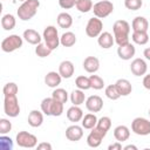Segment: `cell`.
I'll return each mask as SVG.
<instances>
[{"mask_svg":"<svg viewBox=\"0 0 150 150\" xmlns=\"http://www.w3.org/2000/svg\"><path fill=\"white\" fill-rule=\"evenodd\" d=\"M22 43H23V40L21 36L16 34H12L1 41V49L5 53H12L16 49H20L22 47Z\"/></svg>","mask_w":150,"mask_h":150,"instance_id":"obj_4","label":"cell"},{"mask_svg":"<svg viewBox=\"0 0 150 150\" xmlns=\"http://www.w3.org/2000/svg\"><path fill=\"white\" fill-rule=\"evenodd\" d=\"M130 70L135 76H143L146 74L148 64L143 59H135L130 64Z\"/></svg>","mask_w":150,"mask_h":150,"instance_id":"obj_13","label":"cell"},{"mask_svg":"<svg viewBox=\"0 0 150 150\" xmlns=\"http://www.w3.org/2000/svg\"><path fill=\"white\" fill-rule=\"evenodd\" d=\"M36 148L39 150H52V144L47 143V142H42V143H39L36 145Z\"/></svg>","mask_w":150,"mask_h":150,"instance_id":"obj_45","label":"cell"},{"mask_svg":"<svg viewBox=\"0 0 150 150\" xmlns=\"http://www.w3.org/2000/svg\"><path fill=\"white\" fill-rule=\"evenodd\" d=\"M40 7V1L39 0H25L22 4L19 6L16 14L20 20L22 21H28L32 18L35 16L38 13V9Z\"/></svg>","mask_w":150,"mask_h":150,"instance_id":"obj_2","label":"cell"},{"mask_svg":"<svg viewBox=\"0 0 150 150\" xmlns=\"http://www.w3.org/2000/svg\"><path fill=\"white\" fill-rule=\"evenodd\" d=\"M97 121H98V120H97V117H96V115H95L94 112L87 114V115H84L83 118H82V127H83V129L91 130L93 128L96 127Z\"/></svg>","mask_w":150,"mask_h":150,"instance_id":"obj_26","label":"cell"},{"mask_svg":"<svg viewBox=\"0 0 150 150\" xmlns=\"http://www.w3.org/2000/svg\"><path fill=\"white\" fill-rule=\"evenodd\" d=\"M114 137L116 141L118 142H124V141H128V138L130 137V130L128 127L125 125H117L115 129H114Z\"/></svg>","mask_w":150,"mask_h":150,"instance_id":"obj_23","label":"cell"},{"mask_svg":"<svg viewBox=\"0 0 150 150\" xmlns=\"http://www.w3.org/2000/svg\"><path fill=\"white\" fill-rule=\"evenodd\" d=\"M93 1L91 0H77L76 2V9L81 13H88L90 11H93Z\"/></svg>","mask_w":150,"mask_h":150,"instance_id":"obj_32","label":"cell"},{"mask_svg":"<svg viewBox=\"0 0 150 150\" xmlns=\"http://www.w3.org/2000/svg\"><path fill=\"white\" fill-rule=\"evenodd\" d=\"M86 108L90 112H98L103 108V100L98 95H91L86 100Z\"/></svg>","mask_w":150,"mask_h":150,"instance_id":"obj_11","label":"cell"},{"mask_svg":"<svg viewBox=\"0 0 150 150\" xmlns=\"http://www.w3.org/2000/svg\"><path fill=\"white\" fill-rule=\"evenodd\" d=\"M16 25V20L14 18V15L12 14H5L2 18H1V26L5 30H12L14 29Z\"/></svg>","mask_w":150,"mask_h":150,"instance_id":"obj_29","label":"cell"},{"mask_svg":"<svg viewBox=\"0 0 150 150\" xmlns=\"http://www.w3.org/2000/svg\"><path fill=\"white\" fill-rule=\"evenodd\" d=\"M19 1H25V0H19Z\"/></svg>","mask_w":150,"mask_h":150,"instance_id":"obj_51","label":"cell"},{"mask_svg":"<svg viewBox=\"0 0 150 150\" xmlns=\"http://www.w3.org/2000/svg\"><path fill=\"white\" fill-rule=\"evenodd\" d=\"M42 38L45 40V43L52 49H56L60 45V38H59V33H57V29L55 26H47L43 30V34H42Z\"/></svg>","mask_w":150,"mask_h":150,"instance_id":"obj_3","label":"cell"},{"mask_svg":"<svg viewBox=\"0 0 150 150\" xmlns=\"http://www.w3.org/2000/svg\"><path fill=\"white\" fill-rule=\"evenodd\" d=\"M75 84H76V87H77L79 89H81V90H83V91H84V90H88V89L91 88V87H90L89 77L83 76V75L76 77V80H75Z\"/></svg>","mask_w":150,"mask_h":150,"instance_id":"obj_35","label":"cell"},{"mask_svg":"<svg viewBox=\"0 0 150 150\" xmlns=\"http://www.w3.org/2000/svg\"><path fill=\"white\" fill-rule=\"evenodd\" d=\"M148 114H149V116H150V108H149V112H148Z\"/></svg>","mask_w":150,"mask_h":150,"instance_id":"obj_50","label":"cell"},{"mask_svg":"<svg viewBox=\"0 0 150 150\" xmlns=\"http://www.w3.org/2000/svg\"><path fill=\"white\" fill-rule=\"evenodd\" d=\"M108 149H109V150H122L123 148H122V143L117 141V142L110 144V145L108 146Z\"/></svg>","mask_w":150,"mask_h":150,"instance_id":"obj_46","label":"cell"},{"mask_svg":"<svg viewBox=\"0 0 150 150\" xmlns=\"http://www.w3.org/2000/svg\"><path fill=\"white\" fill-rule=\"evenodd\" d=\"M124 150H137V146L136 145H132V144H128L123 148Z\"/></svg>","mask_w":150,"mask_h":150,"instance_id":"obj_49","label":"cell"},{"mask_svg":"<svg viewBox=\"0 0 150 150\" xmlns=\"http://www.w3.org/2000/svg\"><path fill=\"white\" fill-rule=\"evenodd\" d=\"M12 130V123L7 118H1L0 120V134L6 135Z\"/></svg>","mask_w":150,"mask_h":150,"instance_id":"obj_43","label":"cell"},{"mask_svg":"<svg viewBox=\"0 0 150 150\" xmlns=\"http://www.w3.org/2000/svg\"><path fill=\"white\" fill-rule=\"evenodd\" d=\"M131 27L134 32H146L149 28V22L144 16H136L131 22Z\"/></svg>","mask_w":150,"mask_h":150,"instance_id":"obj_24","label":"cell"},{"mask_svg":"<svg viewBox=\"0 0 150 150\" xmlns=\"http://www.w3.org/2000/svg\"><path fill=\"white\" fill-rule=\"evenodd\" d=\"M131 130L138 136H146L150 134V121L144 117H136L131 122Z\"/></svg>","mask_w":150,"mask_h":150,"instance_id":"obj_8","label":"cell"},{"mask_svg":"<svg viewBox=\"0 0 150 150\" xmlns=\"http://www.w3.org/2000/svg\"><path fill=\"white\" fill-rule=\"evenodd\" d=\"M136 53V48L132 43L128 42L127 45H123V46H118L117 48V55L120 59L122 60H130Z\"/></svg>","mask_w":150,"mask_h":150,"instance_id":"obj_14","label":"cell"},{"mask_svg":"<svg viewBox=\"0 0 150 150\" xmlns=\"http://www.w3.org/2000/svg\"><path fill=\"white\" fill-rule=\"evenodd\" d=\"M115 43L118 46L127 45L129 42V33H130V25L125 20H117L112 26Z\"/></svg>","mask_w":150,"mask_h":150,"instance_id":"obj_1","label":"cell"},{"mask_svg":"<svg viewBox=\"0 0 150 150\" xmlns=\"http://www.w3.org/2000/svg\"><path fill=\"white\" fill-rule=\"evenodd\" d=\"M66 137L68 141L77 142L83 137V127L77 124H73L66 129Z\"/></svg>","mask_w":150,"mask_h":150,"instance_id":"obj_12","label":"cell"},{"mask_svg":"<svg viewBox=\"0 0 150 150\" xmlns=\"http://www.w3.org/2000/svg\"><path fill=\"white\" fill-rule=\"evenodd\" d=\"M118 93L121 94V96H128L131 94L132 91V86L130 83V81H128L127 79H120L116 81L115 83Z\"/></svg>","mask_w":150,"mask_h":150,"instance_id":"obj_19","label":"cell"},{"mask_svg":"<svg viewBox=\"0 0 150 150\" xmlns=\"http://www.w3.org/2000/svg\"><path fill=\"white\" fill-rule=\"evenodd\" d=\"M143 55H144V57H145L146 60H150V47L144 49V52H143Z\"/></svg>","mask_w":150,"mask_h":150,"instance_id":"obj_48","label":"cell"},{"mask_svg":"<svg viewBox=\"0 0 150 150\" xmlns=\"http://www.w3.org/2000/svg\"><path fill=\"white\" fill-rule=\"evenodd\" d=\"M67 118L70 122H80L83 118V111L79 105H71L70 108H68L67 110Z\"/></svg>","mask_w":150,"mask_h":150,"instance_id":"obj_20","label":"cell"},{"mask_svg":"<svg viewBox=\"0 0 150 150\" xmlns=\"http://www.w3.org/2000/svg\"><path fill=\"white\" fill-rule=\"evenodd\" d=\"M56 21H57V25L61 27V28H70L71 25H73V18L69 13L67 12H62L57 15L56 18Z\"/></svg>","mask_w":150,"mask_h":150,"instance_id":"obj_25","label":"cell"},{"mask_svg":"<svg viewBox=\"0 0 150 150\" xmlns=\"http://www.w3.org/2000/svg\"><path fill=\"white\" fill-rule=\"evenodd\" d=\"M61 81H62V76L60 75L59 71L57 73L56 71H49L45 76V83L50 88H56L57 86L61 84Z\"/></svg>","mask_w":150,"mask_h":150,"instance_id":"obj_18","label":"cell"},{"mask_svg":"<svg viewBox=\"0 0 150 150\" xmlns=\"http://www.w3.org/2000/svg\"><path fill=\"white\" fill-rule=\"evenodd\" d=\"M142 0H124V6L130 11H138L142 7Z\"/></svg>","mask_w":150,"mask_h":150,"instance_id":"obj_41","label":"cell"},{"mask_svg":"<svg viewBox=\"0 0 150 150\" xmlns=\"http://www.w3.org/2000/svg\"><path fill=\"white\" fill-rule=\"evenodd\" d=\"M4 111L9 117H16L20 114V104L16 95L5 96L4 100Z\"/></svg>","mask_w":150,"mask_h":150,"instance_id":"obj_6","label":"cell"},{"mask_svg":"<svg viewBox=\"0 0 150 150\" xmlns=\"http://www.w3.org/2000/svg\"><path fill=\"white\" fill-rule=\"evenodd\" d=\"M100 68V61L97 57L95 56H87L83 61V69L87 71V73H90V74H94Z\"/></svg>","mask_w":150,"mask_h":150,"instance_id":"obj_17","label":"cell"},{"mask_svg":"<svg viewBox=\"0 0 150 150\" xmlns=\"http://www.w3.org/2000/svg\"><path fill=\"white\" fill-rule=\"evenodd\" d=\"M89 81H90V87L93 89H95V90L103 89V87H104V81L98 75H90L89 76Z\"/></svg>","mask_w":150,"mask_h":150,"instance_id":"obj_37","label":"cell"},{"mask_svg":"<svg viewBox=\"0 0 150 150\" xmlns=\"http://www.w3.org/2000/svg\"><path fill=\"white\" fill-rule=\"evenodd\" d=\"M76 2H77V0H59V5L63 9L73 8L74 6H76Z\"/></svg>","mask_w":150,"mask_h":150,"instance_id":"obj_44","label":"cell"},{"mask_svg":"<svg viewBox=\"0 0 150 150\" xmlns=\"http://www.w3.org/2000/svg\"><path fill=\"white\" fill-rule=\"evenodd\" d=\"M75 67L74 63L69 60H64L59 64V73L62 76V79H70L74 75Z\"/></svg>","mask_w":150,"mask_h":150,"instance_id":"obj_16","label":"cell"},{"mask_svg":"<svg viewBox=\"0 0 150 150\" xmlns=\"http://www.w3.org/2000/svg\"><path fill=\"white\" fill-rule=\"evenodd\" d=\"M103 30V22L100 18H91L88 20L86 26V34L89 38H97Z\"/></svg>","mask_w":150,"mask_h":150,"instance_id":"obj_9","label":"cell"},{"mask_svg":"<svg viewBox=\"0 0 150 150\" xmlns=\"http://www.w3.org/2000/svg\"><path fill=\"white\" fill-rule=\"evenodd\" d=\"M143 87L145 88V89H148V90H150V74H148V75H145L144 77H143Z\"/></svg>","mask_w":150,"mask_h":150,"instance_id":"obj_47","label":"cell"},{"mask_svg":"<svg viewBox=\"0 0 150 150\" xmlns=\"http://www.w3.org/2000/svg\"><path fill=\"white\" fill-rule=\"evenodd\" d=\"M28 43H30V45H39L40 42H41V40H42V38H41V35L35 30V29H32V28H28V29H26L25 32H23V36H22Z\"/></svg>","mask_w":150,"mask_h":150,"instance_id":"obj_22","label":"cell"},{"mask_svg":"<svg viewBox=\"0 0 150 150\" xmlns=\"http://www.w3.org/2000/svg\"><path fill=\"white\" fill-rule=\"evenodd\" d=\"M52 49L46 45V43H42L40 42L39 45H36L35 47V54L39 56V57H47L52 54Z\"/></svg>","mask_w":150,"mask_h":150,"instance_id":"obj_34","label":"cell"},{"mask_svg":"<svg viewBox=\"0 0 150 150\" xmlns=\"http://www.w3.org/2000/svg\"><path fill=\"white\" fill-rule=\"evenodd\" d=\"M104 94H105V96H107L109 100H111V101H116V100H118V98L121 97V94L118 93V90H117V88H116L115 84H109V86H107V87H105V90H104Z\"/></svg>","mask_w":150,"mask_h":150,"instance_id":"obj_33","label":"cell"},{"mask_svg":"<svg viewBox=\"0 0 150 150\" xmlns=\"http://www.w3.org/2000/svg\"><path fill=\"white\" fill-rule=\"evenodd\" d=\"M53 102H54V98H53V97H46V98L42 100V102H41V111H42L45 115L52 116Z\"/></svg>","mask_w":150,"mask_h":150,"instance_id":"obj_36","label":"cell"},{"mask_svg":"<svg viewBox=\"0 0 150 150\" xmlns=\"http://www.w3.org/2000/svg\"><path fill=\"white\" fill-rule=\"evenodd\" d=\"M131 40L136 43V45H145L149 41V35L146 32H132L131 35Z\"/></svg>","mask_w":150,"mask_h":150,"instance_id":"obj_30","label":"cell"},{"mask_svg":"<svg viewBox=\"0 0 150 150\" xmlns=\"http://www.w3.org/2000/svg\"><path fill=\"white\" fill-rule=\"evenodd\" d=\"M86 95L83 93V90L81 89H74L70 94V102L74 104V105H81L82 103L86 102Z\"/></svg>","mask_w":150,"mask_h":150,"instance_id":"obj_27","label":"cell"},{"mask_svg":"<svg viewBox=\"0 0 150 150\" xmlns=\"http://www.w3.org/2000/svg\"><path fill=\"white\" fill-rule=\"evenodd\" d=\"M93 12L96 18L103 19L114 12V5L109 0H100L93 6Z\"/></svg>","mask_w":150,"mask_h":150,"instance_id":"obj_5","label":"cell"},{"mask_svg":"<svg viewBox=\"0 0 150 150\" xmlns=\"http://www.w3.org/2000/svg\"><path fill=\"white\" fill-rule=\"evenodd\" d=\"M18 86L14 83V82H8L2 88V93H4V96H11V95H16L18 94Z\"/></svg>","mask_w":150,"mask_h":150,"instance_id":"obj_38","label":"cell"},{"mask_svg":"<svg viewBox=\"0 0 150 150\" xmlns=\"http://www.w3.org/2000/svg\"><path fill=\"white\" fill-rule=\"evenodd\" d=\"M62 112H63V103L54 100L53 107H52V116L57 117V116H61Z\"/></svg>","mask_w":150,"mask_h":150,"instance_id":"obj_42","label":"cell"},{"mask_svg":"<svg viewBox=\"0 0 150 150\" xmlns=\"http://www.w3.org/2000/svg\"><path fill=\"white\" fill-rule=\"evenodd\" d=\"M0 149L1 150H12L13 149L12 138L6 135H1L0 136Z\"/></svg>","mask_w":150,"mask_h":150,"instance_id":"obj_40","label":"cell"},{"mask_svg":"<svg viewBox=\"0 0 150 150\" xmlns=\"http://www.w3.org/2000/svg\"><path fill=\"white\" fill-rule=\"evenodd\" d=\"M52 97L54 100H56V101H59V102L64 104L68 101V93L63 88H55L54 91L52 93Z\"/></svg>","mask_w":150,"mask_h":150,"instance_id":"obj_31","label":"cell"},{"mask_svg":"<svg viewBox=\"0 0 150 150\" xmlns=\"http://www.w3.org/2000/svg\"><path fill=\"white\" fill-rule=\"evenodd\" d=\"M15 141H16V144L21 148L32 149V148H35L38 145L36 136L30 134V132H27V131H19Z\"/></svg>","mask_w":150,"mask_h":150,"instance_id":"obj_7","label":"cell"},{"mask_svg":"<svg viewBox=\"0 0 150 150\" xmlns=\"http://www.w3.org/2000/svg\"><path fill=\"white\" fill-rule=\"evenodd\" d=\"M105 135H107V131H103L100 128L95 127L91 129V131L87 136V144L90 148H98L102 143V139L105 137Z\"/></svg>","mask_w":150,"mask_h":150,"instance_id":"obj_10","label":"cell"},{"mask_svg":"<svg viewBox=\"0 0 150 150\" xmlns=\"http://www.w3.org/2000/svg\"><path fill=\"white\" fill-rule=\"evenodd\" d=\"M76 43V35L73 32H66L60 38V45L63 47H71Z\"/></svg>","mask_w":150,"mask_h":150,"instance_id":"obj_28","label":"cell"},{"mask_svg":"<svg viewBox=\"0 0 150 150\" xmlns=\"http://www.w3.org/2000/svg\"><path fill=\"white\" fill-rule=\"evenodd\" d=\"M43 123V112L40 110H32L28 115V124L33 128H38Z\"/></svg>","mask_w":150,"mask_h":150,"instance_id":"obj_21","label":"cell"},{"mask_svg":"<svg viewBox=\"0 0 150 150\" xmlns=\"http://www.w3.org/2000/svg\"><path fill=\"white\" fill-rule=\"evenodd\" d=\"M96 127L100 128L101 130L108 132V130H109L110 127H111V120H110V117H108V116H103V117H101V118L97 121Z\"/></svg>","mask_w":150,"mask_h":150,"instance_id":"obj_39","label":"cell"},{"mask_svg":"<svg viewBox=\"0 0 150 150\" xmlns=\"http://www.w3.org/2000/svg\"><path fill=\"white\" fill-rule=\"evenodd\" d=\"M97 43L101 48L103 49H109L114 46L115 43V38L112 36L111 33L109 32H102L98 36H97Z\"/></svg>","mask_w":150,"mask_h":150,"instance_id":"obj_15","label":"cell"}]
</instances>
